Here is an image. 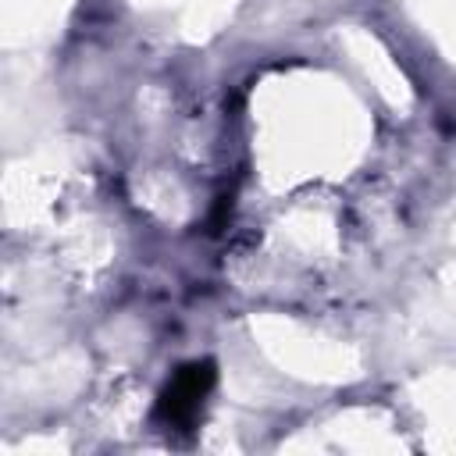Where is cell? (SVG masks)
<instances>
[{
	"label": "cell",
	"mask_w": 456,
	"mask_h": 456,
	"mask_svg": "<svg viewBox=\"0 0 456 456\" xmlns=\"http://www.w3.org/2000/svg\"><path fill=\"white\" fill-rule=\"evenodd\" d=\"M214 381H217L214 360H192V363L178 367L171 374V381L164 385V392L157 395L153 417L167 431H192L200 424V413L207 406V395H210Z\"/></svg>",
	"instance_id": "cell-1"
},
{
	"label": "cell",
	"mask_w": 456,
	"mask_h": 456,
	"mask_svg": "<svg viewBox=\"0 0 456 456\" xmlns=\"http://www.w3.org/2000/svg\"><path fill=\"white\" fill-rule=\"evenodd\" d=\"M228 217H232V192H228V196H217V203H214V210H210V217H207V232L217 235V232L228 224Z\"/></svg>",
	"instance_id": "cell-2"
}]
</instances>
